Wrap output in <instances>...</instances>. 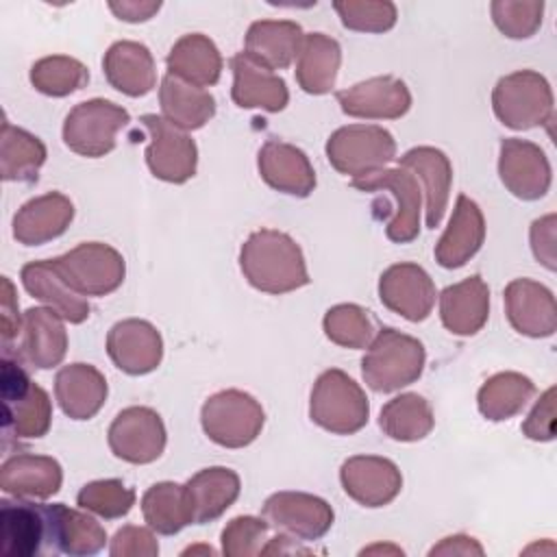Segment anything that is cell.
<instances>
[{
  "label": "cell",
  "mask_w": 557,
  "mask_h": 557,
  "mask_svg": "<svg viewBox=\"0 0 557 557\" xmlns=\"http://www.w3.org/2000/svg\"><path fill=\"white\" fill-rule=\"evenodd\" d=\"M239 268L246 281L265 294H287L311 281L300 246L276 228L248 235L239 250Z\"/></svg>",
  "instance_id": "cell-1"
},
{
  "label": "cell",
  "mask_w": 557,
  "mask_h": 557,
  "mask_svg": "<svg viewBox=\"0 0 557 557\" xmlns=\"http://www.w3.org/2000/svg\"><path fill=\"white\" fill-rule=\"evenodd\" d=\"M2 392V431L7 440L44 437L52 424V400L48 392L33 383L20 359L2 357L0 368Z\"/></svg>",
  "instance_id": "cell-2"
},
{
  "label": "cell",
  "mask_w": 557,
  "mask_h": 557,
  "mask_svg": "<svg viewBox=\"0 0 557 557\" xmlns=\"http://www.w3.org/2000/svg\"><path fill=\"white\" fill-rule=\"evenodd\" d=\"M424 361L426 352L420 339L383 326L361 359V374L370 389L389 394L416 383L424 370Z\"/></svg>",
  "instance_id": "cell-3"
},
{
  "label": "cell",
  "mask_w": 557,
  "mask_h": 557,
  "mask_svg": "<svg viewBox=\"0 0 557 557\" xmlns=\"http://www.w3.org/2000/svg\"><path fill=\"white\" fill-rule=\"evenodd\" d=\"M309 418L335 435H352L368 424L370 403L366 392L344 370H324L311 389Z\"/></svg>",
  "instance_id": "cell-4"
},
{
  "label": "cell",
  "mask_w": 557,
  "mask_h": 557,
  "mask_svg": "<svg viewBox=\"0 0 557 557\" xmlns=\"http://www.w3.org/2000/svg\"><path fill=\"white\" fill-rule=\"evenodd\" d=\"M494 115L513 131H529L550 122L553 89L535 70H518L498 78L492 91Z\"/></svg>",
  "instance_id": "cell-5"
},
{
  "label": "cell",
  "mask_w": 557,
  "mask_h": 557,
  "mask_svg": "<svg viewBox=\"0 0 557 557\" xmlns=\"http://www.w3.org/2000/svg\"><path fill=\"white\" fill-rule=\"evenodd\" d=\"M200 424L205 435L218 446L244 448L259 437L265 411L255 396L242 389H222L205 400Z\"/></svg>",
  "instance_id": "cell-6"
},
{
  "label": "cell",
  "mask_w": 557,
  "mask_h": 557,
  "mask_svg": "<svg viewBox=\"0 0 557 557\" xmlns=\"http://www.w3.org/2000/svg\"><path fill=\"white\" fill-rule=\"evenodd\" d=\"M324 152L329 163L352 181L383 170L396 157V141L383 126L348 124L331 133Z\"/></svg>",
  "instance_id": "cell-7"
},
{
  "label": "cell",
  "mask_w": 557,
  "mask_h": 557,
  "mask_svg": "<svg viewBox=\"0 0 557 557\" xmlns=\"http://www.w3.org/2000/svg\"><path fill=\"white\" fill-rule=\"evenodd\" d=\"M61 278L81 296L113 294L126 276L124 257L109 244L83 242L76 248L50 259Z\"/></svg>",
  "instance_id": "cell-8"
},
{
  "label": "cell",
  "mask_w": 557,
  "mask_h": 557,
  "mask_svg": "<svg viewBox=\"0 0 557 557\" xmlns=\"http://www.w3.org/2000/svg\"><path fill=\"white\" fill-rule=\"evenodd\" d=\"M128 122L131 115L124 107L104 98H91L78 102L65 115L63 141L72 152L98 159L115 148V135Z\"/></svg>",
  "instance_id": "cell-9"
},
{
  "label": "cell",
  "mask_w": 557,
  "mask_h": 557,
  "mask_svg": "<svg viewBox=\"0 0 557 557\" xmlns=\"http://www.w3.org/2000/svg\"><path fill=\"white\" fill-rule=\"evenodd\" d=\"M350 187L359 191H389L394 209L387 215L385 235L394 244L413 242L420 235V211L424 191L413 172L407 168H383L363 178H352Z\"/></svg>",
  "instance_id": "cell-10"
},
{
  "label": "cell",
  "mask_w": 557,
  "mask_h": 557,
  "mask_svg": "<svg viewBox=\"0 0 557 557\" xmlns=\"http://www.w3.org/2000/svg\"><path fill=\"white\" fill-rule=\"evenodd\" d=\"M139 122L150 139L146 148V163L152 176L174 185L187 183L196 174L198 165L196 141L187 131L170 124L163 115L146 113Z\"/></svg>",
  "instance_id": "cell-11"
},
{
  "label": "cell",
  "mask_w": 557,
  "mask_h": 557,
  "mask_svg": "<svg viewBox=\"0 0 557 557\" xmlns=\"http://www.w3.org/2000/svg\"><path fill=\"white\" fill-rule=\"evenodd\" d=\"M107 442L117 459L146 466L163 455L168 433L161 416L154 409L133 405L113 418L107 431Z\"/></svg>",
  "instance_id": "cell-12"
},
{
  "label": "cell",
  "mask_w": 557,
  "mask_h": 557,
  "mask_svg": "<svg viewBox=\"0 0 557 557\" xmlns=\"http://www.w3.org/2000/svg\"><path fill=\"white\" fill-rule=\"evenodd\" d=\"M261 513L270 527L300 542L320 540L322 535L329 533L335 520L333 507L324 498L289 490L274 492L272 496H268Z\"/></svg>",
  "instance_id": "cell-13"
},
{
  "label": "cell",
  "mask_w": 557,
  "mask_h": 557,
  "mask_svg": "<svg viewBox=\"0 0 557 557\" xmlns=\"http://www.w3.org/2000/svg\"><path fill=\"white\" fill-rule=\"evenodd\" d=\"M498 176L505 189L520 200H540L553 181L546 152L537 144L518 137L500 141Z\"/></svg>",
  "instance_id": "cell-14"
},
{
  "label": "cell",
  "mask_w": 557,
  "mask_h": 557,
  "mask_svg": "<svg viewBox=\"0 0 557 557\" xmlns=\"http://www.w3.org/2000/svg\"><path fill=\"white\" fill-rule=\"evenodd\" d=\"M435 283L429 272L411 261L389 265L379 278L381 302L409 322L429 318L435 305Z\"/></svg>",
  "instance_id": "cell-15"
},
{
  "label": "cell",
  "mask_w": 557,
  "mask_h": 557,
  "mask_svg": "<svg viewBox=\"0 0 557 557\" xmlns=\"http://www.w3.org/2000/svg\"><path fill=\"white\" fill-rule=\"evenodd\" d=\"M344 492L359 505L376 509L389 505L403 490V474L387 457L355 455L339 468Z\"/></svg>",
  "instance_id": "cell-16"
},
{
  "label": "cell",
  "mask_w": 557,
  "mask_h": 557,
  "mask_svg": "<svg viewBox=\"0 0 557 557\" xmlns=\"http://www.w3.org/2000/svg\"><path fill=\"white\" fill-rule=\"evenodd\" d=\"M107 352L117 370L131 376H141L159 368L163 359V339L148 320L126 318L109 329Z\"/></svg>",
  "instance_id": "cell-17"
},
{
  "label": "cell",
  "mask_w": 557,
  "mask_h": 557,
  "mask_svg": "<svg viewBox=\"0 0 557 557\" xmlns=\"http://www.w3.org/2000/svg\"><path fill=\"white\" fill-rule=\"evenodd\" d=\"M339 109L361 120H398L411 107L407 85L396 76H372L335 94Z\"/></svg>",
  "instance_id": "cell-18"
},
{
  "label": "cell",
  "mask_w": 557,
  "mask_h": 557,
  "mask_svg": "<svg viewBox=\"0 0 557 557\" xmlns=\"http://www.w3.org/2000/svg\"><path fill=\"white\" fill-rule=\"evenodd\" d=\"M65 320L50 307H30L22 318L15 359L37 370L59 366L67 352Z\"/></svg>",
  "instance_id": "cell-19"
},
{
  "label": "cell",
  "mask_w": 557,
  "mask_h": 557,
  "mask_svg": "<svg viewBox=\"0 0 557 557\" xmlns=\"http://www.w3.org/2000/svg\"><path fill=\"white\" fill-rule=\"evenodd\" d=\"M0 540L9 557H33L48 550V509L30 498L0 500Z\"/></svg>",
  "instance_id": "cell-20"
},
{
  "label": "cell",
  "mask_w": 557,
  "mask_h": 557,
  "mask_svg": "<svg viewBox=\"0 0 557 557\" xmlns=\"http://www.w3.org/2000/svg\"><path fill=\"white\" fill-rule=\"evenodd\" d=\"M505 313L509 324L527 337H550L557 329L553 292L533 278H513L505 287Z\"/></svg>",
  "instance_id": "cell-21"
},
{
  "label": "cell",
  "mask_w": 557,
  "mask_h": 557,
  "mask_svg": "<svg viewBox=\"0 0 557 557\" xmlns=\"http://www.w3.org/2000/svg\"><path fill=\"white\" fill-rule=\"evenodd\" d=\"M257 168L261 178L281 194L307 198L315 189V170L294 144L268 139L257 154Z\"/></svg>",
  "instance_id": "cell-22"
},
{
  "label": "cell",
  "mask_w": 557,
  "mask_h": 557,
  "mask_svg": "<svg viewBox=\"0 0 557 557\" xmlns=\"http://www.w3.org/2000/svg\"><path fill=\"white\" fill-rule=\"evenodd\" d=\"M233 87L231 98L242 109H263L268 113L283 111L289 102L285 81L270 67L261 65L246 52H237L231 59Z\"/></svg>",
  "instance_id": "cell-23"
},
{
  "label": "cell",
  "mask_w": 557,
  "mask_h": 557,
  "mask_svg": "<svg viewBox=\"0 0 557 557\" xmlns=\"http://www.w3.org/2000/svg\"><path fill=\"white\" fill-rule=\"evenodd\" d=\"M48 509V550L70 557L96 555L107 544L104 527L85 509H72L63 503Z\"/></svg>",
  "instance_id": "cell-24"
},
{
  "label": "cell",
  "mask_w": 557,
  "mask_h": 557,
  "mask_svg": "<svg viewBox=\"0 0 557 557\" xmlns=\"http://www.w3.org/2000/svg\"><path fill=\"white\" fill-rule=\"evenodd\" d=\"M74 220V205L61 191L30 198L13 215V237L24 246H41L61 237Z\"/></svg>",
  "instance_id": "cell-25"
},
{
  "label": "cell",
  "mask_w": 557,
  "mask_h": 557,
  "mask_svg": "<svg viewBox=\"0 0 557 557\" xmlns=\"http://www.w3.org/2000/svg\"><path fill=\"white\" fill-rule=\"evenodd\" d=\"M483 239L485 220L479 205L466 194H459L448 226L435 244V261L446 270L461 268L481 250Z\"/></svg>",
  "instance_id": "cell-26"
},
{
  "label": "cell",
  "mask_w": 557,
  "mask_h": 557,
  "mask_svg": "<svg viewBox=\"0 0 557 557\" xmlns=\"http://www.w3.org/2000/svg\"><path fill=\"white\" fill-rule=\"evenodd\" d=\"M61 463L48 455L17 453L4 459L0 468V487L15 498L46 500L61 490Z\"/></svg>",
  "instance_id": "cell-27"
},
{
  "label": "cell",
  "mask_w": 557,
  "mask_h": 557,
  "mask_svg": "<svg viewBox=\"0 0 557 557\" xmlns=\"http://www.w3.org/2000/svg\"><path fill=\"white\" fill-rule=\"evenodd\" d=\"M398 165L413 172L422 185L426 226L429 228L440 226L448 205V194L453 183V165L448 157L440 148L416 146L407 150L403 157H398Z\"/></svg>",
  "instance_id": "cell-28"
},
{
  "label": "cell",
  "mask_w": 557,
  "mask_h": 557,
  "mask_svg": "<svg viewBox=\"0 0 557 557\" xmlns=\"http://www.w3.org/2000/svg\"><path fill=\"white\" fill-rule=\"evenodd\" d=\"M107 394V379L91 363H67L54 376V398L72 420L94 418L102 409Z\"/></svg>",
  "instance_id": "cell-29"
},
{
  "label": "cell",
  "mask_w": 557,
  "mask_h": 557,
  "mask_svg": "<svg viewBox=\"0 0 557 557\" xmlns=\"http://www.w3.org/2000/svg\"><path fill=\"white\" fill-rule=\"evenodd\" d=\"M490 315V287L479 276L472 274L459 283H453L440 294V318L446 331L453 335H474L479 333Z\"/></svg>",
  "instance_id": "cell-30"
},
{
  "label": "cell",
  "mask_w": 557,
  "mask_h": 557,
  "mask_svg": "<svg viewBox=\"0 0 557 557\" xmlns=\"http://www.w3.org/2000/svg\"><path fill=\"white\" fill-rule=\"evenodd\" d=\"M107 83L124 96L141 98L157 85V67L152 52L139 41H115L102 59Z\"/></svg>",
  "instance_id": "cell-31"
},
{
  "label": "cell",
  "mask_w": 557,
  "mask_h": 557,
  "mask_svg": "<svg viewBox=\"0 0 557 557\" xmlns=\"http://www.w3.org/2000/svg\"><path fill=\"white\" fill-rule=\"evenodd\" d=\"M239 474L224 466L198 470L185 483V496L191 513V524H207L218 520L239 496Z\"/></svg>",
  "instance_id": "cell-32"
},
{
  "label": "cell",
  "mask_w": 557,
  "mask_h": 557,
  "mask_svg": "<svg viewBox=\"0 0 557 557\" xmlns=\"http://www.w3.org/2000/svg\"><path fill=\"white\" fill-rule=\"evenodd\" d=\"M24 289L41 300L46 307L57 311L65 322L81 324L89 318V302L85 296L76 294L61 274L52 268L50 259L28 261L20 272Z\"/></svg>",
  "instance_id": "cell-33"
},
{
  "label": "cell",
  "mask_w": 557,
  "mask_h": 557,
  "mask_svg": "<svg viewBox=\"0 0 557 557\" xmlns=\"http://www.w3.org/2000/svg\"><path fill=\"white\" fill-rule=\"evenodd\" d=\"M302 37L300 24L292 20H257L246 30L244 52L272 72L285 70L298 57Z\"/></svg>",
  "instance_id": "cell-34"
},
{
  "label": "cell",
  "mask_w": 557,
  "mask_h": 557,
  "mask_svg": "<svg viewBox=\"0 0 557 557\" xmlns=\"http://www.w3.org/2000/svg\"><path fill=\"white\" fill-rule=\"evenodd\" d=\"M165 65L168 74L205 89L220 81L224 61L218 46L207 35L187 33L170 48Z\"/></svg>",
  "instance_id": "cell-35"
},
{
  "label": "cell",
  "mask_w": 557,
  "mask_h": 557,
  "mask_svg": "<svg viewBox=\"0 0 557 557\" xmlns=\"http://www.w3.org/2000/svg\"><path fill=\"white\" fill-rule=\"evenodd\" d=\"M342 65L339 44L324 33H309L302 37L296 57V81L302 91L324 96L335 87Z\"/></svg>",
  "instance_id": "cell-36"
},
{
  "label": "cell",
  "mask_w": 557,
  "mask_h": 557,
  "mask_svg": "<svg viewBox=\"0 0 557 557\" xmlns=\"http://www.w3.org/2000/svg\"><path fill=\"white\" fill-rule=\"evenodd\" d=\"M159 104L163 117L181 131L202 128L215 115V98L196 85H189L172 74L161 78Z\"/></svg>",
  "instance_id": "cell-37"
},
{
  "label": "cell",
  "mask_w": 557,
  "mask_h": 557,
  "mask_svg": "<svg viewBox=\"0 0 557 557\" xmlns=\"http://www.w3.org/2000/svg\"><path fill=\"white\" fill-rule=\"evenodd\" d=\"M44 141L11 122H2L0 128V176L2 181L33 183L46 163Z\"/></svg>",
  "instance_id": "cell-38"
},
{
  "label": "cell",
  "mask_w": 557,
  "mask_h": 557,
  "mask_svg": "<svg viewBox=\"0 0 557 557\" xmlns=\"http://www.w3.org/2000/svg\"><path fill=\"white\" fill-rule=\"evenodd\" d=\"M535 394V383L520 372H498L490 376L476 394V407L483 418L503 422L518 416Z\"/></svg>",
  "instance_id": "cell-39"
},
{
  "label": "cell",
  "mask_w": 557,
  "mask_h": 557,
  "mask_svg": "<svg viewBox=\"0 0 557 557\" xmlns=\"http://www.w3.org/2000/svg\"><path fill=\"white\" fill-rule=\"evenodd\" d=\"M381 431L396 442H418L424 440L433 426L435 416L426 398L407 392L387 400L379 416Z\"/></svg>",
  "instance_id": "cell-40"
},
{
  "label": "cell",
  "mask_w": 557,
  "mask_h": 557,
  "mask_svg": "<svg viewBox=\"0 0 557 557\" xmlns=\"http://www.w3.org/2000/svg\"><path fill=\"white\" fill-rule=\"evenodd\" d=\"M141 513L146 524L159 535H174L191 524L185 485L161 481L150 485L141 496Z\"/></svg>",
  "instance_id": "cell-41"
},
{
  "label": "cell",
  "mask_w": 557,
  "mask_h": 557,
  "mask_svg": "<svg viewBox=\"0 0 557 557\" xmlns=\"http://www.w3.org/2000/svg\"><path fill=\"white\" fill-rule=\"evenodd\" d=\"M89 83V70L74 57L50 54L33 63L30 85L52 98H65Z\"/></svg>",
  "instance_id": "cell-42"
},
{
  "label": "cell",
  "mask_w": 557,
  "mask_h": 557,
  "mask_svg": "<svg viewBox=\"0 0 557 557\" xmlns=\"http://www.w3.org/2000/svg\"><path fill=\"white\" fill-rule=\"evenodd\" d=\"M322 329L333 344L342 348H352V350L368 348L376 335L368 311L352 302H342L331 307L324 313Z\"/></svg>",
  "instance_id": "cell-43"
},
{
  "label": "cell",
  "mask_w": 557,
  "mask_h": 557,
  "mask_svg": "<svg viewBox=\"0 0 557 557\" xmlns=\"http://www.w3.org/2000/svg\"><path fill=\"white\" fill-rule=\"evenodd\" d=\"M135 498V490L124 485L120 479H100L83 485L76 496V503L81 509L98 518L117 520L133 509Z\"/></svg>",
  "instance_id": "cell-44"
},
{
  "label": "cell",
  "mask_w": 557,
  "mask_h": 557,
  "mask_svg": "<svg viewBox=\"0 0 557 557\" xmlns=\"http://www.w3.org/2000/svg\"><path fill=\"white\" fill-rule=\"evenodd\" d=\"M494 26L509 39H529L542 26V0H494L490 4Z\"/></svg>",
  "instance_id": "cell-45"
},
{
  "label": "cell",
  "mask_w": 557,
  "mask_h": 557,
  "mask_svg": "<svg viewBox=\"0 0 557 557\" xmlns=\"http://www.w3.org/2000/svg\"><path fill=\"white\" fill-rule=\"evenodd\" d=\"M333 9L337 11L342 24L357 33H385L394 28L398 20L396 4L387 0H339L333 2Z\"/></svg>",
  "instance_id": "cell-46"
},
{
  "label": "cell",
  "mask_w": 557,
  "mask_h": 557,
  "mask_svg": "<svg viewBox=\"0 0 557 557\" xmlns=\"http://www.w3.org/2000/svg\"><path fill=\"white\" fill-rule=\"evenodd\" d=\"M270 524L265 518L237 516L222 529V553L226 557H255L261 555L268 542Z\"/></svg>",
  "instance_id": "cell-47"
},
{
  "label": "cell",
  "mask_w": 557,
  "mask_h": 557,
  "mask_svg": "<svg viewBox=\"0 0 557 557\" xmlns=\"http://www.w3.org/2000/svg\"><path fill=\"white\" fill-rule=\"evenodd\" d=\"M109 553L113 557H157L159 544L150 527L144 529V527L126 524L113 535Z\"/></svg>",
  "instance_id": "cell-48"
},
{
  "label": "cell",
  "mask_w": 557,
  "mask_h": 557,
  "mask_svg": "<svg viewBox=\"0 0 557 557\" xmlns=\"http://www.w3.org/2000/svg\"><path fill=\"white\" fill-rule=\"evenodd\" d=\"M522 433L533 442H550L555 437V387H548L537 398L522 422Z\"/></svg>",
  "instance_id": "cell-49"
},
{
  "label": "cell",
  "mask_w": 557,
  "mask_h": 557,
  "mask_svg": "<svg viewBox=\"0 0 557 557\" xmlns=\"http://www.w3.org/2000/svg\"><path fill=\"white\" fill-rule=\"evenodd\" d=\"M555 224H557L555 213H548L531 224V250L535 259L550 272L557 265L555 263Z\"/></svg>",
  "instance_id": "cell-50"
},
{
  "label": "cell",
  "mask_w": 557,
  "mask_h": 557,
  "mask_svg": "<svg viewBox=\"0 0 557 557\" xmlns=\"http://www.w3.org/2000/svg\"><path fill=\"white\" fill-rule=\"evenodd\" d=\"M0 311H2V348L9 350L11 342L20 337L22 318L17 311V296L15 287L9 276H2V294H0Z\"/></svg>",
  "instance_id": "cell-51"
},
{
  "label": "cell",
  "mask_w": 557,
  "mask_h": 557,
  "mask_svg": "<svg viewBox=\"0 0 557 557\" xmlns=\"http://www.w3.org/2000/svg\"><path fill=\"white\" fill-rule=\"evenodd\" d=\"M109 9L115 13L117 20L137 24L148 22L159 9L161 2H137V0H122V2H109Z\"/></svg>",
  "instance_id": "cell-52"
},
{
  "label": "cell",
  "mask_w": 557,
  "mask_h": 557,
  "mask_svg": "<svg viewBox=\"0 0 557 557\" xmlns=\"http://www.w3.org/2000/svg\"><path fill=\"white\" fill-rule=\"evenodd\" d=\"M429 555L431 557H435V555H483V546L474 537L457 533V535H448V537L440 540V544H435L429 550Z\"/></svg>",
  "instance_id": "cell-53"
},
{
  "label": "cell",
  "mask_w": 557,
  "mask_h": 557,
  "mask_svg": "<svg viewBox=\"0 0 557 557\" xmlns=\"http://www.w3.org/2000/svg\"><path fill=\"white\" fill-rule=\"evenodd\" d=\"M187 553H209V555H211L213 550H211L209 546H196V548H187V550H185V555H187Z\"/></svg>",
  "instance_id": "cell-54"
}]
</instances>
